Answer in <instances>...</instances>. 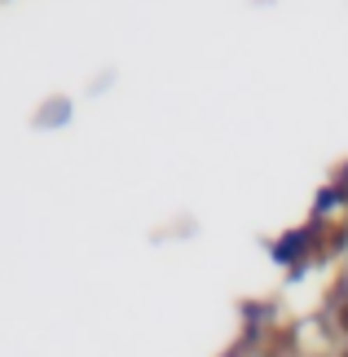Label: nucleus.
Here are the masks:
<instances>
[{"mask_svg":"<svg viewBox=\"0 0 348 357\" xmlns=\"http://www.w3.org/2000/svg\"><path fill=\"white\" fill-rule=\"evenodd\" d=\"M300 252H304V234H291V238H282V243L273 247V256H278V260H296Z\"/></svg>","mask_w":348,"mask_h":357,"instance_id":"obj_1","label":"nucleus"}]
</instances>
